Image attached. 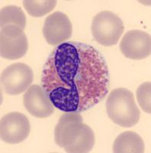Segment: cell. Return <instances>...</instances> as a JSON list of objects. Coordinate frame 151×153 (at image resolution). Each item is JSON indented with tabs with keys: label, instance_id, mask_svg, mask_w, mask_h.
<instances>
[{
	"label": "cell",
	"instance_id": "6da1fadb",
	"mask_svg": "<svg viewBox=\"0 0 151 153\" xmlns=\"http://www.w3.org/2000/svg\"><path fill=\"white\" fill-rule=\"evenodd\" d=\"M41 86L54 107L64 113H80L100 103L108 94V65L94 46L66 42L47 57Z\"/></svg>",
	"mask_w": 151,
	"mask_h": 153
},
{
	"label": "cell",
	"instance_id": "7a4b0ae2",
	"mask_svg": "<svg viewBox=\"0 0 151 153\" xmlns=\"http://www.w3.org/2000/svg\"><path fill=\"white\" fill-rule=\"evenodd\" d=\"M56 144L66 152H89L95 145V135L83 123L79 113H65L60 117L54 129Z\"/></svg>",
	"mask_w": 151,
	"mask_h": 153
},
{
	"label": "cell",
	"instance_id": "3957f363",
	"mask_svg": "<svg viewBox=\"0 0 151 153\" xmlns=\"http://www.w3.org/2000/svg\"><path fill=\"white\" fill-rule=\"evenodd\" d=\"M106 110L113 123L124 128L139 122L141 111L136 104L133 93L120 87L113 90L106 101Z\"/></svg>",
	"mask_w": 151,
	"mask_h": 153
},
{
	"label": "cell",
	"instance_id": "277c9868",
	"mask_svg": "<svg viewBox=\"0 0 151 153\" xmlns=\"http://www.w3.org/2000/svg\"><path fill=\"white\" fill-rule=\"evenodd\" d=\"M122 19L110 11H102L92 19V33L94 39L103 46L116 45L124 33Z\"/></svg>",
	"mask_w": 151,
	"mask_h": 153
},
{
	"label": "cell",
	"instance_id": "5b68a950",
	"mask_svg": "<svg viewBox=\"0 0 151 153\" xmlns=\"http://www.w3.org/2000/svg\"><path fill=\"white\" fill-rule=\"evenodd\" d=\"M28 49V42L24 30L15 25L1 28L0 54L2 58L17 60L24 57Z\"/></svg>",
	"mask_w": 151,
	"mask_h": 153
},
{
	"label": "cell",
	"instance_id": "8992f818",
	"mask_svg": "<svg viewBox=\"0 0 151 153\" xmlns=\"http://www.w3.org/2000/svg\"><path fill=\"white\" fill-rule=\"evenodd\" d=\"M33 79L32 70L24 63L12 64L1 74L2 87L9 95H18L27 91Z\"/></svg>",
	"mask_w": 151,
	"mask_h": 153
},
{
	"label": "cell",
	"instance_id": "52a82bcc",
	"mask_svg": "<svg viewBox=\"0 0 151 153\" xmlns=\"http://www.w3.org/2000/svg\"><path fill=\"white\" fill-rule=\"evenodd\" d=\"M31 131L29 120L18 112L5 114L0 122L1 139L9 144H18L28 138Z\"/></svg>",
	"mask_w": 151,
	"mask_h": 153
},
{
	"label": "cell",
	"instance_id": "ba28073f",
	"mask_svg": "<svg viewBox=\"0 0 151 153\" xmlns=\"http://www.w3.org/2000/svg\"><path fill=\"white\" fill-rule=\"evenodd\" d=\"M42 31L43 38L49 45L58 46L71 38L73 27L66 14L55 12L46 18Z\"/></svg>",
	"mask_w": 151,
	"mask_h": 153
},
{
	"label": "cell",
	"instance_id": "9c48e42d",
	"mask_svg": "<svg viewBox=\"0 0 151 153\" xmlns=\"http://www.w3.org/2000/svg\"><path fill=\"white\" fill-rule=\"evenodd\" d=\"M120 50L129 59H145L151 53L150 35L141 30L128 31L121 41Z\"/></svg>",
	"mask_w": 151,
	"mask_h": 153
},
{
	"label": "cell",
	"instance_id": "30bf717a",
	"mask_svg": "<svg viewBox=\"0 0 151 153\" xmlns=\"http://www.w3.org/2000/svg\"><path fill=\"white\" fill-rule=\"evenodd\" d=\"M23 104L27 111L36 118H47L54 112V106L49 97L38 84L30 86L24 93Z\"/></svg>",
	"mask_w": 151,
	"mask_h": 153
},
{
	"label": "cell",
	"instance_id": "8fae6325",
	"mask_svg": "<svg viewBox=\"0 0 151 153\" xmlns=\"http://www.w3.org/2000/svg\"><path fill=\"white\" fill-rule=\"evenodd\" d=\"M144 149L145 146L143 139L132 131L121 133L113 144V152L115 153H143Z\"/></svg>",
	"mask_w": 151,
	"mask_h": 153
},
{
	"label": "cell",
	"instance_id": "7c38bea8",
	"mask_svg": "<svg viewBox=\"0 0 151 153\" xmlns=\"http://www.w3.org/2000/svg\"><path fill=\"white\" fill-rule=\"evenodd\" d=\"M8 25H15L24 30L26 27V17L24 12L17 5H7L0 12L1 28Z\"/></svg>",
	"mask_w": 151,
	"mask_h": 153
},
{
	"label": "cell",
	"instance_id": "4fadbf2b",
	"mask_svg": "<svg viewBox=\"0 0 151 153\" xmlns=\"http://www.w3.org/2000/svg\"><path fill=\"white\" fill-rule=\"evenodd\" d=\"M55 0H24L23 5L27 12L33 17H42L55 8Z\"/></svg>",
	"mask_w": 151,
	"mask_h": 153
},
{
	"label": "cell",
	"instance_id": "5bb4252c",
	"mask_svg": "<svg viewBox=\"0 0 151 153\" xmlns=\"http://www.w3.org/2000/svg\"><path fill=\"white\" fill-rule=\"evenodd\" d=\"M151 83L145 82L137 90V99L141 108L145 113H151Z\"/></svg>",
	"mask_w": 151,
	"mask_h": 153
}]
</instances>
